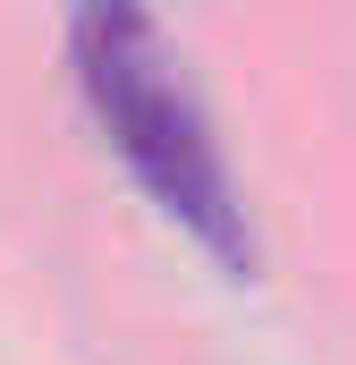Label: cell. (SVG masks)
<instances>
[{"instance_id":"6da1fadb","label":"cell","mask_w":356,"mask_h":365,"mask_svg":"<svg viewBox=\"0 0 356 365\" xmlns=\"http://www.w3.org/2000/svg\"><path fill=\"white\" fill-rule=\"evenodd\" d=\"M68 77L85 93L102 145L145 187V204L162 221H178L229 280H255L263 255H255L246 195L229 179V153H221L204 102L178 77L153 9L145 0H77L68 9Z\"/></svg>"}]
</instances>
